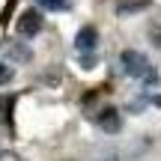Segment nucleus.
Masks as SVG:
<instances>
[{"instance_id":"obj_10","label":"nucleus","mask_w":161,"mask_h":161,"mask_svg":"<svg viewBox=\"0 0 161 161\" xmlns=\"http://www.w3.org/2000/svg\"><path fill=\"white\" fill-rule=\"evenodd\" d=\"M0 161H18V155L9 152V149H3V152H0Z\"/></svg>"},{"instance_id":"obj_2","label":"nucleus","mask_w":161,"mask_h":161,"mask_svg":"<svg viewBox=\"0 0 161 161\" xmlns=\"http://www.w3.org/2000/svg\"><path fill=\"white\" fill-rule=\"evenodd\" d=\"M15 30H18V36H36L42 30V12L39 9H27V12H21V18H18V24H15Z\"/></svg>"},{"instance_id":"obj_3","label":"nucleus","mask_w":161,"mask_h":161,"mask_svg":"<svg viewBox=\"0 0 161 161\" xmlns=\"http://www.w3.org/2000/svg\"><path fill=\"white\" fill-rule=\"evenodd\" d=\"M96 45H98V30L92 27V24L80 27L78 36H75V48H78L80 54H90V51H96Z\"/></svg>"},{"instance_id":"obj_7","label":"nucleus","mask_w":161,"mask_h":161,"mask_svg":"<svg viewBox=\"0 0 161 161\" xmlns=\"http://www.w3.org/2000/svg\"><path fill=\"white\" fill-rule=\"evenodd\" d=\"M9 80H12V66L9 63H0V86L9 84Z\"/></svg>"},{"instance_id":"obj_1","label":"nucleus","mask_w":161,"mask_h":161,"mask_svg":"<svg viewBox=\"0 0 161 161\" xmlns=\"http://www.w3.org/2000/svg\"><path fill=\"white\" fill-rule=\"evenodd\" d=\"M119 60H122V69H125V75H131L134 80H143L146 86H158L161 78H158L155 66H152L140 51H131V48H128V51H122Z\"/></svg>"},{"instance_id":"obj_9","label":"nucleus","mask_w":161,"mask_h":161,"mask_svg":"<svg viewBox=\"0 0 161 161\" xmlns=\"http://www.w3.org/2000/svg\"><path fill=\"white\" fill-rule=\"evenodd\" d=\"M149 39L155 48H161V27H149Z\"/></svg>"},{"instance_id":"obj_8","label":"nucleus","mask_w":161,"mask_h":161,"mask_svg":"<svg viewBox=\"0 0 161 161\" xmlns=\"http://www.w3.org/2000/svg\"><path fill=\"white\" fill-rule=\"evenodd\" d=\"M80 63H84V69H92V66H96V51L80 54Z\"/></svg>"},{"instance_id":"obj_11","label":"nucleus","mask_w":161,"mask_h":161,"mask_svg":"<svg viewBox=\"0 0 161 161\" xmlns=\"http://www.w3.org/2000/svg\"><path fill=\"white\" fill-rule=\"evenodd\" d=\"M102 161H116V155H110V158H102Z\"/></svg>"},{"instance_id":"obj_4","label":"nucleus","mask_w":161,"mask_h":161,"mask_svg":"<svg viewBox=\"0 0 161 161\" xmlns=\"http://www.w3.org/2000/svg\"><path fill=\"white\" fill-rule=\"evenodd\" d=\"M98 128H102L104 134H116V131L122 128V116H119V110L104 108L102 114H98Z\"/></svg>"},{"instance_id":"obj_5","label":"nucleus","mask_w":161,"mask_h":161,"mask_svg":"<svg viewBox=\"0 0 161 161\" xmlns=\"http://www.w3.org/2000/svg\"><path fill=\"white\" fill-rule=\"evenodd\" d=\"M149 6H152V0H116V15L128 18V15H134V12L149 9Z\"/></svg>"},{"instance_id":"obj_6","label":"nucleus","mask_w":161,"mask_h":161,"mask_svg":"<svg viewBox=\"0 0 161 161\" xmlns=\"http://www.w3.org/2000/svg\"><path fill=\"white\" fill-rule=\"evenodd\" d=\"M36 3H39V9H48V12L66 9V0H36Z\"/></svg>"}]
</instances>
